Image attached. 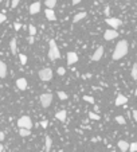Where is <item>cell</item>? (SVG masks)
<instances>
[{
    "mask_svg": "<svg viewBox=\"0 0 137 152\" xmlns=\"http://www.w3.org/2000/svg\"><path fill=\"white\" fill-rule=\"evenodd\" d=\"M128 50H129V46H128V42H126L125 39H122L120 42L116 45V49L113 51V59L114 61H118V59L124 58L126 54H128Z\"/></svg>",
    "mask_w": 137,
    "mask_h": 152,
    "instance_id": "1",
    "label": "cell"
},
{
    "mask_svg": "<svg viewBox=\"0 0 137 152\" xmlns=\"http://www.w3.org/2000/svg\"><path fill=\"white\" fill-rule=\"evenodd\" d=\"M59 57H61V54H59L58 46H57V43H55L54 39H51L50 40V49H48V58H50V61H57Z\"/></svg>",
    "mask_w": 137,
    "mask_h": 152,
    "instance_id": "2",
    "label": "cell"
},
{
    "mask_svg": "<svg viewBox=\"0 0 137 152\" xmlns=\"http://www.w3.org/2000/svg\"><path fill=\"white\" fill-rule=\"evenodd\" d=\"M38 75H39V78L42 79V81H44V82L51 81V79H52V70H51L50 67H44V69L39 70Z\"/></svg>",
    "mask_w": 137,
    "mask_h": 152,
    "instance_id": "3",
    "label": "cell"
},
{
    "mask_svg": "<svg viewBox=\"0 0 137 152\" xmlns=\"http://www.w3.org/2000/svg\"><path fill=\"white\" fill-rule=\"evenodd\" d=\"M18 127H19V128L31 129L32 128V120L28 116H22L19 120H18Z\"/></svg>",
    "mask_w": 137,
    "mask_h": 152,
    "instance_id": "4",
    "label": "cell"
},
{
    "mask_svg": "<svg viewBox=\"0 0 137 152\" xmlns=\"http://www.w3.org/2000/svg\"><path fill=\"white\" fill-rule=\"evenodd\" d=\"M40 105L43 106V108H48L51 105V102H52V94L51 93H43L40 94Z\"/></svg>",
    "mask_w": 137,
    "mask_h": 152,
    "instance_id": "5",
    "label": "cell"
},
{
    "mask_svg": "<svg viewBox=\"0 0 137 152\" xmlns=\"http://www.w3.org/2000/svg\"><path fill=\"white\" fill-rule=\"evenodd\" d=\"M105 22L109 24L113 30H117L118 27H121V26H122V20L118 19V18H106Z\"/></svg>",
    "mask_w": 137,
    "mask_h": 152,
    "instance_id": "6",
    "label": "cell"
},
{
    "mask_svg": "<svg viewBox=\"0 0 137 152\" xmlns=\"http://www.w3.org/2000/svg\"><path fill=\"white\" fill-rule=\"evenodd\" d=\"M117 36H118L117 30H113V28H109V30H106V31L104 32L105 40H113V39H116Z\"/></svg>",
    "mask_w": 137,
    "mask_h": 152,
    "instance_id": "7",
    "label": "cell"
},
{
    "mask_svg": "<svg viewBox=\"0 0 137 152\" xmlns=\"http://www.w3.org/2000/svg\"><path fill=\"white\" fill-rule=\"evenodd\" d=\"M102 55H104V47L98 46L97 49H95V51H94V54L91 55V61L97 62V61H100V59L102 58Z\"/></svg>",
    "mask_w": 137,
    "mask_h": 152,
    "instance_id": "8",
    "label": "cell"
},
{
    "mask_svg": "<svg viewBox=\"0 0 137 152\" xmlns=\"http://www.w3.org/2000/svg\"><path fill=\"white\" fill-rule=\"evenodd\" d=\"M75 62H78V55L74 51H70L67 54V65H74Z\"/></svg>",
    "mask_w": 137,
    "mask_h": 152,
    "instance_id": "9",
    "label": "cell"
},
{
    "mask_svg": "<svg viewBox=\"0 0 137 152\" xmlns=\"http://www.w3.org/2000/svg\"><path fill=\"white\" fill-rule=\"evenodd\" d=\"M16 86L19 90H26L28 88V84L26 81V78H18L16 79Z\"/></svg>",
    "mask_w": 137,
    "mask_h": 152,
    "instance_id": "10",
    "label": "cell"
},
{
    "mask_svg": "<svg viewBox=\"0 0 137 152\" xmlns=\"http://www.w3.org/2000/svg\"><path fill=\"white\" fill-rule=\"evenodd\" d=\"M126 102H128V97L124 96V94H118L117 97H116V105H117V106L125 105Z\"/></svg>",
    "mask_w": 137,
    "mask_h": 152,
    "instance_id": "11",
    "label": "cell"
},
{
    "mask_svg": "<svg viewBox=\"0 0 137 152\" xmlns=\"http://www.w3.org/2000/svg\"><path fill=\"white\" fill-rule=\"evenodd\" d=\"M39 11H40L39 1H35V3H32L31 5H30V14H31V15H35V14H38Z\"/></svg>",
    "mask_w": 137,
    "mask_h": 152,
    "instance_id": "12",
    "label": "cell"
},
{
    "mask_svg": "<svg viewBox=\"0 0 137 152\" xmlns=\"http://www.w3.org/2000/svg\"><path fill=\"white\" fill-rule=\"evenodd\" d=\"M118 148L121 149L122 152H128L129 151V143L128 141H125V140H120L118 141Z\"/></svg>",
    "mask_w": 137,
    "mask_h": 152,
    "instance_id": "13",
    "label": "cell"
},
{
    "mask_svg": "<svg viewBox=\"0 0 137 152\" xmlns=\"http://www.w3.org/2000/svg\"><path fill=\"white\" fill-rule=\"evenodd\" d=\"M44 14H46V18H47V19H48V20H51V22H54V20H57V16H55V12L52 11V10H50V8H47Z\"/></svg>",
    "mask_w": 137,
    "mask_h": 152,
    "instance_id": "14",
    "label": "cell"
},
{
    "mask_svg": "<svg viewBox=\"0 0 137 152\" xmlns=\"http://www.w3.org/2000/svg\"><path fill=\"white\" fill-rule=\"evenodd\" d=\"M86 18V12H78L77 15L73 18V23H78L79 20H82Z\"/></svg>",
    "mask_w": 137,
    "mask_h": 152,
    "instance_id": "15",
    "label": "cell"
},
{
    "mask_svg": "<svg viewBox=\"0 0 137 152\" xmlns=\"http://www.w3.org/2000/svg\"><path fill=\"white\" fill-rule=\"evenodd\" d=\"M7 75V66L3 61H0V78H4Z\"/></svg>",
    "mask_w": 137,
    "mask_h": 152,
    "instance_id": "16",
    "label": "cell"
},
{
    "mask_svg": "<svg viewBox=\"0 0 137 152\" xmlns=\"http://www.w3.org/2000/svg\"><path fill=\"white\" fill-rule=\"evenodd\" d=\"M66 116H67L66 110H61V112H57V113H55V118H58L59 121H65L66 120Z\"/></svg>",
    "mask_w": 137,
    "mask_h": 152,
    "instance_id": "17",
    "label": "cell"
},
{
    "mask_svg": "<svg viewBox=\"0 0 137 152\" xmlns=\"http://www.w3.org/2000/svg\"><path fill=\"white\" fill-rule=\"evenodd\" d=\"M10 49H11V53H12V54L15 55L16 51H18V47H16V39H15V38L11 39V42H10Z\"/></svg>",
    "mask_w": 137,
    "mask_h": 152,
    "instance_id": "18",
    "label": "cell"
},
{
    "mask_svg": "<svg viewBox=\"0 0 137 152\" xmlns=\"http://www.w3.org/2000/svg\"><path fill=\"white\" fill-rule=\"evenodd\" d=\"M19 135L22 137H26V136H30L31 135V129H26V128H20L19 129Z\"/></svg>",
    "mask_w": 137,
    "mask_h": 152,
    "instance_id": "19",
    "label": "cell"
},
{
    "mask_svg": "<svg viewBox=\"0 0 137 152\" xmlns=\"http://www.w3.org/2000/svg\"><path fill=\"white\" fill-rule=\"evenodd\" d=\"M51 147H52V140H51V137L47 136V137H46V144H44V148H46L47 152H50Z\"/></svg>",
    "mask_w": 137,
    "mask_h": 152,
    "instance_id": "20",
    "label": "cell"
},
{
    "mask_svg": "<svg viewBox=\"0 0 137 152\" xmlns=\"http://www.w3.org/2000/svg\"><path fill=\"white\" fill-rule=\"evenodd\" d=\"M44 4H46L47 8H50V10H52V8L57 5V0H46L44 1Z\"/></svg>",
    "mask_w": 137,
    "mask_h": 152,
    "instance_id": "21",
    "label": "cell"
},
{
    "mask_svg": "<svg viewBox=\"0 0 137 152\" xmlns=\"http://www.w3.org/2000/svg\"><path fill=\"white\" fill-rule=\"evenodd\" d=\"M28 31H30V36H35L36 35V28L34 24H30L28 26Z\"/></svg>",
    "mask_w": 137,
    "mask_h": 152,
    "instance_id": "22",
    "label": "cell"
},
{
    "mask_svg": "<svg viewBox=\"0 0 137 152\" xmlns=\"http://www.w3.org/2000/svg\"><path fill=\"white\" fill-rule=\"evenodd\" d=\"M132 78L134 81H137V63H134L133 67H132Z\"/></svg>",
    "mask_w": 137,
    "mask_h": 152,
    "instance_id": "23",
    "label": "cell"
},
{
    "mask_svg": "<svg viewBox=\"0 0 137 152\" xmlns=\"http://www.w3.org/2000/svg\"><path fill=\"white\" fill-rule=\"evenodd\" d=\"M19 61H20V65H26L27 63V57L24 54H19Z\"/></svg>",
    "mask_w": 137,
    "mask_h": 152,
    "instance_id": "24",
    "label": "cell"
},
{
    "mask_svg": "<svg viewBox=\"0 0 137 152\" xmlns=\"http://www.w3.org/2000/svg\"><path fill=\"white\" fill-rule=\"evenodd\" d=\"M58 97H59V100L65 101V100H67V98H69V96H67L65 92H58Z\"/></svg>",
    "mask_w": 137,
    "mask_h": 152,
    "instance_id": "25",
    "label": "cell"
},
{
    "mask_svg": "<svg viewBox=\"0 0 137 152\" xmlns=\"http://www.w3.org/2000/svg\"><path fill=\"white\" fill-rule=\"evenodd\" d=\"M116 121H117L118 124H121V125H125L126 124V120L122 116H117V117H116Z\"/></svg>",
    "mask_w": 137,
    "mask_h": 152,
    "instance_id": "26",
    "label": "cell"
},
{
    "mask_svg": "<svg viewBox=\"0 0 137 152\" xmlns=\"http://www.w3.org/2000/svg\"><path fill=\"white\" fill-rule=\"evenodd\" d=\"M129 151L130 152H137V141H134V143L129 144Z\"/></svg>",
    "mask_w": 137,
    "mask_h": 152,
    "instance_id": "27",
    "label": "cell"
},
{
    "mask_svg": "<svg viewBox=\"0 0 137 152\" xmlns=\"http://www.w3.org/2000/svg\"><path fill=\"white\" fill-rule=\"evenodd\" d=\"M89 117H90L91 120H100L101 117L98 116L97 113H94V112H89Z\"/></svg>",
    "mask_w": 137,
    "mask_h": 152,
    "instance_id": "28",
    "label": "cell"
},
{
    "mask_svg": "<svg viewBox=\"0 0 137 152\" xmlns=\"http://www.w3.org/2000/svg\"><path fill=\"white\" fill-rule=\"evenodd\" d=\"M83 100L86 102H90V104H94V102H95V100H94L93 97H90V96H83Z\"/></svg>",
    "mask_w": 137,
    "mask_h": 152,
    "instance_id": "29",
    "label": "cell"
},
{
    "mask_svg": "<svg viewBox=\"0 0 137 152\" xmlns=\"http://www.w3.org/2000/svg\"><path fill=\"white\" fill-rule=\"evenodd\" d=\"M19 3H20V0H12V1H11V7L12 8L18 7V5H19Z\"/></svg>",
    "mask_w": 137,
    "mask_h": 152,
    "instance_id": "30",
    "label": "cell"
},
{
    "mask_svg": "<svg viewBox=\"0 0 137 152\" xmlns=\"http://www.w3.org/2000/svg\"><path fill=\"white\" fill-rule=\"evenodd\" d=\"M65 73H66V69H65V67H58V74L59 75H65Z\"/></svg>",
    "mask_w": 137,
    "mask_h": 152,
    "instance_id": "31",
    "label": "cell"
},
{
    "mask_svg": "<svg viewBox=\"0 0 137 152\" xmlns=\"http://www.w3.org/2000/svg\"><path fill=\"white\" fill-rule=\"evenodd\" d=\"M14 27H15V30L18 31V30H20V28H22V24H20L19 22H15V23H14Z\"/></svg>",
    "mask_w": 137,
    "mask_h": 152,
    "instance_id": "32",
    "label": "cell"
},
{
    "mask_svg": "<svg viewBox=\"0 0 137 152\" xmlns=\"http://www.w3.org/2000/svg\"><path fill=\"white\" fill-rule=\"evenodd\" d=\"M5 19H7V18H5V15L0 12V24H1V23H4V22H5Z\"/></svg>",
    "mask_w": 137,
    "mask_h": 152,
    "instance_id": "33",
    "label": "cell"
},
{
    "mask_svg": "<svg viewBox=\"0 0 137 152\" xmlns=\"http://www.w3.org/2000/svg\"><path fill=\"white\" fill-rule=\"evenodd\" d=\"M47 124H48V123H47L46 120H43V121H40V125H42V127H43V128H47Z\"/></svg>",
    "mask_w": 137,
    "mask_h": 152,
    "instance_id": "34",
    "label": "cell"
},
{
    "mask_svg": "<svg viewBox=\"0 0 137 152\" xmlns=\"http://www.w3.org/2000/svg\"><path fill=\"white\" fill-rule=\"evenodd\" d=\"M132 114H133V118H134V121L137 123V110H133L132 112Z\"/></svg>",
    "mask_w": 137,
    "mask_h": 152,
    "instance_id": "35",
    "label": "cell"
},
{
    "mask_svg": "<svg viewBox=\"0 0 137 152\" xmlns=\"http://www.w3.org/2000/svg\"><path fill=\"white\" fill-rule=\"evenodd\" d=\"M105 14H106V16L109 18V14H110V10H109V7H106V8H105Z\"/></svg>",
    "mask_w": 137,
    "mask_h": 152,
    "instance_id": "36",
    "label": "cell"
},
{
    "mask_svg": "<svg viewBox=\"0 0 137 152\" xmlns=\"http://www.w3.org/2000/svg\"><path fill=\"white\" fill-rule=\"evenodd\" d=\"M28 43H34V36H28Z\"/></svg>",
    "mask_w": 137,
    "mask_h": 152,
    "instance_id": "37",
    "label": "cell"
},
{
    "mask_svg": "<svg viewBox=\"0 0 137 152\" xmlns=\"http://www.w3.org/2000/svg\"><path fill=\"white\" fill-rule=\"evenodd\" d=\"M79 3H81V0H73V5H77Z\"/></svg>",
    "mask_w": 137,
    "mask_h": 152,
    "instance_id": "38",
    "label": "cell"
},
{
    "mask_svg": "<svg viewBox=\"0 0 137 152\" xmlns=\"http://www.w3.org/2000/svg\"><path fill=\"white\" fill-rule=\"evenodd\" d=\"M0 140H4V132H0Z\"/></svg>",
    "mask_w": 137,
    "mask_h": 152,
    "instance_id": "39",
    "label": "cell"
},
{
    "mask_svg": "<svg viewBox=\"0 0 137 152\" xmlns=\"http://www.w3.org/2000/svg\"><path fill=\"white\" fill-rule=\"evenodd\" d=\"M3 149H4V148H3V145L0 144V152H3Z\"/></svg>",
    "mask_w": 137,
    "mask_h": 152,
    "instance_id": "40",
    "label": "cell"
},
{
    "mask_svg": "<svg viewBox=\"0 0 137 152\" xmlns=\"http://www.w3.org/2000/svg\"><path fill=\"white\" fill-rule=\"evenodd\" d=\"M110 152H116V151H110Z\"/></svg>",
    "mask_w": 137,
    "mask_h": 152,
    "instance_id": "41",
    "label": "cell"
},
{
    "mask_svg": "<svg viewBox=\"0 0 137 152\" xmlns=\"http://www.w3.org/2000/svg\"><path fill=\"white\" fill-rule=\"evenodd\" d=\"M1 1H3V0H0V3H1Z\"/></svg>",
    "mask_w": 137,
    "mask_h": 152,
    "instance_id": "42",
    "label": "cell"
},
{
    "mask_svg": "<svg viewBox=\"0 0 137 152\" xmlns=\"http://www.w3.org/2000/svg\"><path fill=\"white\" fill-rule=\"evenodd\" d=\"M136 94H137V89H136Z\"/></svg>",
    "mask_w": 137,
    "mask_h": 152,
    "instance_id": "43",
    "label": "cell"
},
{
    "mask_svg": "<svg viewBox=\"0 0 137 152\" xmlns=\"http://www.w3.org/2000/svg\"><path fill=\"white\" fill-rule=\"evenodd\" d=\"M39 152H42V151H39Z\"/></svg>",
    "mask_w": 137,
    "mask_h": 152,
    "instance_id": "44",
    "label": "cell"
}]
</instances>
